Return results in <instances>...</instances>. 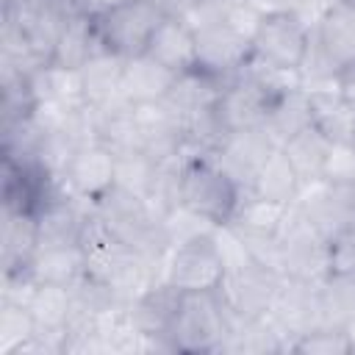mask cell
Returning <instances> with one entry per match:
<instances>
[{
	"mask_svg": "<svg viewBox=\"0 0 355 355\" xmlns=\"http://www.w3.org/2000/svg\"><path fill=\"white\" fill-rule=\"evenodd\" d=\"M300 189H302V180L280 147H275L269 153V158L258 166L252 183H250V191L255 197H263V200L280 202V205H291L297 200Z\"/></svg>",
	"mask_w": 355,
	"mask_h": 355,
	"instance_id": "cell-23",
	"label": "cell"
},
{
	"mask_svg": "<svg viewBox=\"0 0 355 355\" xmlns=\"http://www.w3.org/2000/svg\"><path fill=\"white\" fill-rule=\"evenodd\" d=\"M122 67H125V58L114 53H97L92 61L80 67V86H83L86 105L103 111V108L128 103L122 97Z\"/></svg>",
	"mask_w": 355,
	"mask_h": 355,
	"instance_id": "cell-18",
	"label": "cell"
},
{
	"mask_svg": "<svg viewBox=\"0 0 355 355\" xmlns=\"http://www.w3.org/2000/svg\"><path fill=\"white\" fill-rule=\"evenodd\" d=\"M344 3H349V6H355V0H344Z\"/></svg>",
	"mask_w": 355,
	"mask_h": 355,
	"instance_id": "cell-39",
	"label": "cell"
},
{
	"mask_svg": "<svg viewBox=\"0 0 355 355\" xmlns=\"http://www.w3.org/2000/svg\"><path fill=\"white\" fill-rule=\"evenodd\" d=\"M194 42H197V69L222 80H230L252 58V42L244 33H239L233 25H227L222 17L197 25Z\"/></svg>",
	"mask_w": 355,
	"mask_h": 355,
	"instance_id": "cell-9",
	"label": "cell"
},
{
	"mask_svg": "<svg viewBox=\"0 0 355 355\" xmlns=\"http://www.w3.org/2000/svg\"><path fill=\"white\" fill-rule=\"evenodd\" d=\"M161 19L164 17L150 0H128L114 11L94 17V33L105 53H114L119 58H136L144 55L150 36Z\"/></svg>",
	"mask_w": 355,
	"mask_h": 355,
	"instance_id": "cell-6",
	"label": "cell"
},
{
	"mask_svg": "<svg viewBox=\"0 0 355 355\" xmlns=\"http://www.w3.org/2000/svg\"><path fill=\"white\" fill-rule=\"evenodd\" d=\"M31 86L39 103H58L67 108L86 105L83 86H80V69H67L50 61L31 75Z\"/></svg>",
	"mask_w": 355,
	"mask_h": 355,
	"instance_id": "cell-28",
	"label": "cell"
},
{
	"mask_svg": "<svg viewBox=\"0 0 355 355\" xmlns=\"http://www.w3.org/2000/svg\"><path fill=\"white\" fill-rule=\"evenodd\" d=\"M311 33L324 50V55L338 67V72L355 64V6L336 0L313 25Z\"/></svg>",
	"mask_w": 355,
	"mask_h": 355,
	"instance_id": "cell-17",
	"label": "cell"
},
{
	"mask_svg": "<svg viewBox=\"0 0 355 355\" xmlns=\"http://www.w3.org/2000/svg\"><path fill=\"white\" fill-rule=\"evenodd\" d=\"M269 105H272V100L266 97V92L258 89V83L250 80L241 69L225 83L222 94L214 103L222 125L230 133L233 130H247V128H261Z\"/></svg>",
	"mask_w": 355,
	"mask_h": 355,
	"instance_id": "cell-12",
	"label": "cell"
},
{
	"mask_svg": "<svg viewBox=\"0 0 355 355\" xmlns=\"http://www.w3.org/2000/svg\"><path fill=\"white\" fill-rule=\"evenodd\" d=\"M172 83H175V72L161 67L147 53L136 55V58H125V67H122V97L130 105L166 100Z\"/></svg>",
	"mask_w": 355,
	"mask_h": 355,
	"instance_id": "cell-19",
	"label": "cell"
},
{
	"mask_svg": "<svg viewBox=\"0 0 355 355\" xmlns=\"http://www.w3.org/2000/svg\"><path fill=\"white\" fill-rule=\"evenodd\" d=\"M164 225H166V233H169V239H172V247H175V244H183V241H189V239H197V236H208V233L216 230V225H214L211 219L194 214V211L186 208V205L172 208V211L164 216Z\"/></svg>",
	"mask_w": 355,
	"mask_h": 355,
	"instance_id": "cell-32",
	"label": "cell"
},
{
	"mask_svg": "<svg viewBox=\"0 0 355 355\" xmlns=\"http://www.w3.org/2000/svg\"><path fill=\"white\" fill-rule=\"evenodd\" d=\"M227 266L219 255L214 233L175 244L166 255V280L180 291H214L219 288Z\"/></svg>",
	"mask_w": 355,
	"mask_h": 355,
	"instance_id": "cell-8",
	"label": "cell"
},
{
	"mask_svg": "<svg viewBox=\"0 0 355 355\" xmlns=\"http://www.w3.org/2000/svg\"><path fill=\"white\" fill-rule=\"evenodd\" d=\"M333 147L336 144L319 128L308 125L300 133H294L280 150L286 153V158L297 169L300 180L302 183H313V180H322L324 178L327 164H330V155H333Z\"/></svg>",
	"mask_w": 355,
	"mask_h": 355,
	"instance_id": "cell-22",
	"label": "cell"
},
{
	"mask_svg": "<svg viewBox=\"0 0 355 355\" xmlns=\"http://www.w3.org/2000/svg\"><path fill=\"white\" fill-rule=\"evenodd\" d=\"M333 269L355 275V227L333 241Z\"/></svg>",
	"mask_w": 355,
	"mask_h": 355,
	"instance_id": "cell-33",
	"label": "cell"
},
{
	"mask_svg": "<svg viewBox=\"0 0 355 355\" xmlns=\"http://www.w3.org/2000/svg\"><path fill=\"white\" fill-rule=\"evenodd\" d=\"M272 150H275V141L266 136L263 128H247V130L227 133V139L222 141V147L216 153H208V155H214L219 161V166L241 189H250L258 166L269 158Z\"/></svg>",
	"mask_w": 355,
	"mask_h": 355,
	"instance_id": "cell-13",
	"label": "cell"
},
{
	"mask_svg": "<svg viewBox=\"0 0 355 355\" xmlns=\"http://www.w3.org/2000/svg\"><path fill=\"white\" fill-rule=\"evenodd\" d=\"M330 244L355 227V180L302 183L291 202Z\"/></svg>",
	"mask_w": 355,
	"mask_h": 355,
	"instance_id": "cell-5",
	"label": "cell"
},
{
	"mask_svg": "<svg viewBox=\"0 0 355 355\" xmlns=\"http://www.w3.org/2000/svg\"><path fill=\"white\" fill-rule=\"evenodd\" d=\"M180 297L183 291L178 286H172L169 280H161L155 286H150L139 300H133L128 305V313H130V324L150 338V347L153 352L155 349H166L172 352L169 341H166V333L172 327V319L178 313V305H180Z\"/></svg>",
	"mask_w": 355,
	"mask_h": 355,
	"instance_id": "cell-11",
	"label": "cell"
},
{
	"mask_svg": "<svg viewBox=\"0 0 355 355\" xmlns=\"http://www.w3.org/2000/svg\"><path fill=\"white\" fill-rule=\"evenodd\" d=\"M61 180L75 197L94 202L116 183V155L100 141L83 144L69 155Z\"/></svg>",
	"mask_w": 355,
	"mask_h": 355,
	"instance_id": "cell-10",
	"label": "cell"
},
{
	"mask_svg": "<svg viewBox=\"0 0 355 355\" xmlns=\"http://www.w3.org/2000/svg\"><path fill=\"white\" fill-rule=\"evenodd\" d=\"M122 3H128V0H80V14H86V17L94 19V17H103V14L114 11Z\"/></svg>",
	"mask_w": 355,
	"mask_h": 355,
	"instance_id": "cell-35",
	"label": "cell"
},
{
	"mask_svg": "<svg viewBox=\"0 0 355 355\" xmlns=\"http://www.w3.org/2000/svg\"><path fill=\"white\" fill-rule=\"evenodd\" d=\"M338 89H341V94H344V97L352 103V108H355V64L338 75Z\"/></svg>",
	"mask_w": 355,
	"mask_h": 355,
	"instance_id": "cell-36",
	"label": "cell"
},
{
	"mask_svg": "<svg viewBox=\"0 0 355 355\" xmlns=\"http://www.w3.org/2000/svg\"><path fill=\"white\" fill-rule=\"evenodd\" d=\"M97 53H105L97 42V33H94V19L86 17V14H72L61 33H58V42H55V50H53V64L58 67H67V69H80L86 61H92Z\"/></svg>",
	"mask_w": 355,
	"mask_h": 355,
	"instance_id": "cell-24",
	"label": "cell"
},
{
	"mask_svg": "<svg viewBox=\"0 0 355 355\" xmlns=\"http://www.w3.org/2000/svg\"><path fill=\"white\" fill-rule=\"evenodd\" d=\"M311 44V28L291 11L263 14L261 25L252 36V58L277 67V69H300Z\"/></svg>",
	"mask_w": 355,
	"mask_h": 355,
	"instance_id": "cell-7",
	"label": "cell"
},
{
	"mask_svg": "<svg viewBox=\"0 0 355 355\" xmlns=\"http://www.w3.org/2000/svg\"><path fill=\"white\" fill-rule=\"evenodd\" d=\"M150 3L158 8L161 17H172V19H189L200 6V0H150Z\"/></svg>",
	"mask_w": 355,
	"mask_h": 355,
	"instance_id": "cell-34",
	"label": "cell"
},
{
	"mask_svg": "<svg viewBox=\"0 0 355 355\" xmlns=\"http://www.w3.org/2000/svg\"><path fill=\"white\" fill-rule=\"evenodd\" d=\"M316 300H319V319L322 327H338L349 319H355V277L349 272H330L324 280L316 286Z\"/></svg>",
	"mask_w": 355,
	"mask_h": 355,
	"instance_id": "cell-27",
	"label": "cell"
},
{
	"mask_svg": "<svg viewBox=\"0 0 355 355\" xmlns=\"http://www.w3.org/2000/svg\"><path fill=\"white\" fill-rule=\"evenodd\" d=\"M33 333H36V322L28 305L0 302V352L17 355L19 347L33 338Z\"/></svg>",
	"mask_w": 355,
	"mask_h": 355,
	"instance_id": "cell-30",
	"label": "cell"
},
{
	"mask_svg": "<svg viewBox=\"0 0 355 355\" xmlns=\"http://www.w3.org/2000/svg\"><path fill=\"white\" fill-rule=\"evenodd\" d=\"M227 80L222 78H214L202 69H189V72H180L175 75V83L166 94V103L186 119L189 114H197L202 108H211L216 103V97L222 94Z\"/></svg>",
	"mask_w": 355,
	"mask_h": 355,
	"instance_id": "cell-25",
	"label": "cell"
},
{
	"mask_svg": "<svg viewBox=\"0 0 355 355\" xmlns=\"http://www.w3.org/2000/svg\"><path fill=\"white\" fill-rule=\"evenodd\" d=\"M3 272H28L39 250V225L33 214L3 208Z\"/></svg>",
	"mask_w": 355,
	"mask_h": 355,
	"instance_id": "cell-20",
	"label": "cell"
},
{
	"mask_svg": "<svg viewBox=\"0 0 355 355\" xmlns=\"http://www.w3.org/2000/svg\"><path fill=\"white\" fill-rule=\"evenodd\" d=\"M150 58H155L161 67L169 72L180 75L197 67V42H194V28L186 19H172L164 17L158 28L150 36V44L144 50Z\"/></svg>",
	"mask_w": 355,
	"mask_h": 355,
	"instance_id": "cell-16",
	"label": "cell"
},
{
	"mask_svg": "<svg viewBox=\"0 0 355 355\" xmlns=\"http://www.w3.org/2000/svg\"><path fill=\"white\" fill-rule=\"evenodd\" d=\"M244 189L219 166L208 153H191L180 164V205L211 219L214 225L230 222Z\"/></svg>",
	"mask_w": 355,
	"mask_h": 355,
	"instance_id": "cell-1",
	"label": "cell"
},
{
	"mask_svg": "<svg viewBox=\"0 0 355 355\" xmlns=\"http://www.w3.org/2000/svg\"><path fill=\"white\" fill-rule=\"evenodd\" d=\"M158 161H153L147 153L141 150H130V153H119L116 155V183L141 194L147 200L155 178H158Z\"/></svg>",
	"mask_w": 355,
	"mask_h": 355,
	"instance_id": "cell-29",
	"label": "cell"
},
{
	"mask_svg": "<svg viewBox=\"0 0 355 355\" xmlns=\"http://www.w3.org/2000/svg\"><path fill=\"white\" fill-rule=\"evenodd\" d=\"M28 275L33 283H53V286H72L86 275V250L80 244L67 247H39L31 258Z\"/></svg>",
	"mask_w": 355,
	"mask_h": 355,
	"instance_id": "cell-21",
	"label": "cell"
},
{
	"mask_svg": "<svg viewBox=\"0 0 355 355\" xmlns=\"http://www.w3.org/2000/svg\"><path fill=\"white\" fill-rule=\"evenodd\" d=\"M280 286H283V275L275 266L250 258L247 263L225 272L216 294L227 316L244 322V319H258L269 313Z\"/></svg>",
	"mask_w": 355,
	"mask_h": 355,
	"instance_id": "cell-4",
	"label": "cell"
},
{
	"mask_svg": "<svg viewBox=\"0 0 355 355\" xmlns=\"http://www.w3.org/2000/svg\"><path fill=\"white\" fill-rule=\"evenodd\" d=\"M277 244L283 277L319 283L333 272V244L294 205H288V216L277 236Z\"/></svg>",
	"mask_w": 355,
	"mask_h": 355,
	"instance_id": "cell-3",
	"label": "cell"
},
{
	"mask_svg": "<svg viewBox=\"0 0 355 355\" xmlns=\"http://www.w3.org/2000/svg\"><path fill=\"white\" fill-rule=\"evenodd\" d=\"M286 216H288V205L269 202L263 197H255L250 189H244L227 225L244 239L247 247H252V244L275 241L286 225Z\"/></svg>",
	"mask_w": 355,
	"mask_h": 355,
	"instance_id": "cell-15",
	"label": "cell"
},
{
	"mask_svg": "<svg viewBox=\"0 0 355 355\" xmlns=\"http://www.w3.org/2000/svg\"><path fill=\"white\" fill-rule=\"evenodd\" d=\"M305 92L311 103V125L319 128L333 144H355V108L341 94L338 83L311 86Z\"/></svg>",
	"mask_w": 355,
	"mask_h": 355,
	"instance_id": "cell-14",
	"label": "cell"
},
{
	"mask_svg": "<svg viewBox=\"0 0 355 355\" xmlns=\"http://www.w3.org/2000/svg\"><path fill=\"white\" fill-rule=\"evenodd\" d=\"M288 352H300V355H349V338L344 330L338 327H316L308 330L302 336L294 338Z\"/></svg>",
	"mask_w": 355,
	"mask_h": 355,
	"instance_id": "cell-31",
	"label": "cell"
},
{
	"mask_svg": "<svg viewBox=\"0 0 355 355\" xmlns=\"http://www.w3.org/2000/svg\"><path fill=\"white\" fill-rule=\"evenodd\" d=\"M311 125V103H308V92L302 86L286 92L283 97H277L266 116H263V130L266 136L275 141V147H283L294 133H300L302 128Z\"/></svg>",
	"mask_w": 355,
	"mask_h": 355,
	"instance_id": "cell-26",
	"label": "cell"
},
{
	"mask_svg": "<svg viewBox=\"0 0 355 355\" xmlns=\"http://www.w3.org/2000/svg\"><path fill=\"white\" fill-rule=\"evenodd\" d=\"M352 277H355V275H352Z\"/></svg>",
	"mask_w": 355,
	"mask_h": 355,
	"instance_id": "cell-40",
	"label": "cell"
},
{
	"mask_svg": "<svg viewBox=\"0 0 355 355\" xmlns=\"http://www.w3.org/2000/svg\"><path fill=\"white\" fill-rule=\"evenodd\" d=\"M230 316L214 291H183L166 341L172 352H222Z\"/></svg>",
	"mask_w": 355,
	"mask_h": 355,
	"instance_id": "cell-2",
	"label": "cell"
},
{
	"mask_svg": "<svg viewBox=\"0 0 355 355\" xmlns=\"http://www.w3.org/2000/svg\"><path fill=\"white\" fill-rule=\"evenodd\" d=\"M344 333H347V338H349V347H352V352H355V319H349V322L344 324Z\"/></svg>",
	"mask_w": 355,
	"mask_h": 355,
	"instance_id": "cell-38",
	"label": "cell"
},
{
	"mask_svg": "<svg viewBox=\"0 0 355 355\" xmlns=\"http://www.w3.org/2000/svg\"><path fill=\"white\" fill-rule=\"evenodd\" d=\"M200 3H202V6H208V8H214V11H219V14H222V11H225V8H227V6H233V3H241V0H200Z\"/></svg>",
	"mask_w": 355,
	"mask_h": 355,
	"instance_id": "cell-37",
	"label": "cell"
}]
</instances>
